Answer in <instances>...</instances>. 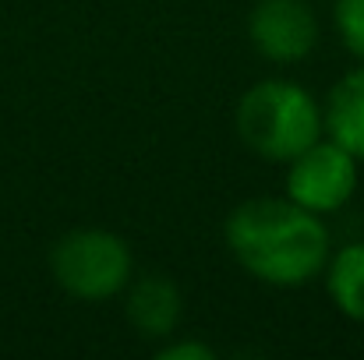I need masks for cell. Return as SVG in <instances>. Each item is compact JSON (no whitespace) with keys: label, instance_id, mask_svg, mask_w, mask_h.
<instances>
[{"label":"cell","instance_id":"cell-6","mask_svg":"<svg viewBox=\"0 0 364 360\" xmlns=\"http://www.w3.org/2000/svg\"><path fill=\"white\" fill-rule=\"evenodd\" d=\"M124 315H127V325L141 339H166L181 325L184 297H181L177 283L163 272H145L138 279L131 276L127 297H124Z\"/></svg>","mask_w":364,"mask_h":360},{"label":"cell","instance_id":"cell-4","mask_svg":"<svg viewBox=\"0 0 364 360\" xmlns=\"http://www.w3.org/2000/svg\"><path fill=\"white\" fill-rule=\"evenodd\" d=\"M361 159L333 138L311 141L287 163V198L315 216L340 212L361 180Z\"/></svg>","mask_w":364,"mask_h":360},{"label":"cell","instance_id":"cell-5","mask_svg":"<svg viewBox=\"0 0 364 360\" xmlns=\"http://www.w3.org/2000/svg\"><path fill=\"white\" fill-rule=\"evenodd\" d=\"M251 46L272 64H297L318 46V18L304 0H258L247 14Z\"/></svg>","mask_w":364,"mask_h":360},{"label":"cell","instance_id":"cell-8","mask_svg":"<svg viewBox=\"0 0 364 360\" xmlns=\"http://www.w3.org/2000/svg\"><path fill=\"white\" fill-rule=\"evenodd\" d=\"M326 290L340 315L350 322H364V240H354L329 254L326 261Z\"/></svg>","mask_w":364,"mask_h":360},{"label":"cell","instance_id":"cell-10","mask_svg":"<svg viewBox=\"0 0 364 360\" xmlns=\"http://www.w3.org/2000/svg\"><path fill=\"white\" fill-rule=\"evenodd\" d=\"M159 360H213V350L205 343H191V339H181V343H170V347H159Z\"/></svg>","mask_w":364,"mask_h":360},{"label":"cell","instance_id":"cell-2","mask_svg":"<svg viewBox=\"0 0 364 360\" xmlns=\"http://www.w3.org/2000/svg\"><path fill=\"white\" fill-rule=\"evenodd\" d=\"M234 127L244 145L265 163H290L326 134L322 107L315 103V96L279 78L255 82L244 92L237 99Z\"/></svg>","mask_w":364,"mask_h":360},{"label":"cell","instance_id":"cell-1","mask_svg":"<svg viewBox=\"0 0 364 360\" xmlns=\"http://www.w3.org/2000/svg\"><path fill=\"white\" fill-rule=\"evenodd\" d=\"M223 237L247 276L265 286L294 290L326 272L333 240L322 216L301 209L290 198H247L227 223Z\"/></svg>","mask_w":364,"mask_h":360},{"label":"cell","instance_id":"cell-3","mask_svg":"<svg viewBox=\"0 0 364 360\" xmlns=\"http://www.w3.org/2000/svg\"><path fill=\"white\" fill-rule=\"evenodd\" d=\"M50 272L68 297L100 304L127 290L134 276V258L124 237L89 227V230H71L53 244Z\"/></svg>","mask_w":364,"mask_h":360},{"label":"cell","instance_id":"cell-9","mask_svg":"<svg viewBox=\"0 0 364 360\" xmlns=\"http://www.w3.org/2000/svg\"><path fill=\"white\" fill-rule=\"evenodd\" d=\"M333 18H336V32L343 46L364 60V0H336Z\"/></svg>","mask_w":364,"mask_h":360},{"label":"cell","instance_id":"cell-7","mask_svg":"<svg viewBox=\"0 0 364 360\" xmlns=\"http://www.w3.org/2000/svg\"><path fill=\"white\" fill-rule=\"evenodd\" d=\"M322 124L333 141H340L347 152L364 159V64L347 71L333 85L322 107Z\"/></svg>","mask_w":364,"mask_h":360}]
</instances>
